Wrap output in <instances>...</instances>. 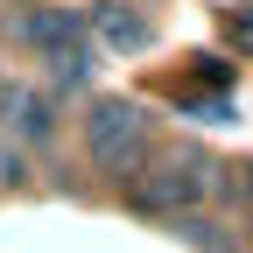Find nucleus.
<instances>
[{"label":"nucleus","instance_id":"1","mask_svg":"<svg viewBox=\"0 0 253 253\" xmlns=\"http://www.w3.org/2000/svg\"><path fill=\"white\" fill-rule=\"evenodd\" d=\"M84 148L106 176H141L148 155H155V120L134 99H99L91 120H84Z\"/></svg>","mask_w":253,"mask_h":253},{"label":"nucleus","instance_id":"2","mask_svg":"<svg viewBox=\"0 0 253 253\" xmlns=\"http://www.w3.org/2000/svg\"><path fill=\"white\" fill-rule=\"evenodd\" d=\"M211 190H218L211 155L176 148L155 176H141V183H134V211H148V218H190V211H204V197H211Z\"/></svg>","mask_w":253,"mask_h":253},{"label":"nucleus","instance_id":"3","mask_svg":"<svg viewBox=\"0 0 253 253\" xmlns=\"http://www.w3.org/2000/svg\"><path fill=\"white\" fill-rule=\"evenodd\" d=\"M0 113H7L14 141H28V148H49V134H56V106L42 99V91H7V99H0Z\"/></svg>","mask_w":253,"mask_h":253},{"label":"nucleus","instance_id":"4","mask_svg":"<svg viewBox=\"0 0 253 253\" xmlns=\"http://www.w3.org/2000/svg\"><path fill=\"white\" fill-rule=\"evenodd\" d=\"M21 36L36 42L42 56H56V49H71V42H84V28H78L71 14H56V7H42V14H28V21H21Z\"/></svg>","mask_w":253,"mask_h":253},{"label":"nucleus","instance_id":"5","mask_svg":"<svg viewBox=\"0 0 253 253\" xmlns=\"http://www.w3.org/2000/svg\"><path fill=\"white\" fill-rule=\"evenodd\" d=\"M99 42H113V49H148L155 28H148L134 7H99Z\"/></svg>","mask_w":253,"mask_h":253},{"label":"nucleus","instance_id":"6","mask_svg":"<svg viewBox=\"0 0 253 253\" xmlns=\"http://www.w3.org/2000/svg\"><path fill=\"white\" fill-rule=\"evenodd\" d=\"M42 63H49L56 84H84V78H91V42H71V49H56V56H42Z\"/></svg>","mask_w":253,"mask_h":253},{"label":"nucleus","instance_id":"7","mask_svg":"<svg viewBox=\"0 0 253 253\" xmlns=\"http://www.w3.org/2000/svg\"><path fill=\"white\" fill-rule=\"evenodd\" d=\"M176 225H183V239H190V246H197V253H239V246L225 239V225H204V218H197V211H190V218H176Z\"/></svg>","mask_w":253,"mask_h":253},{"label":"nucleus","instance_id":"8","mask_svg":"<svg viewBox=\"0 0 253 253\" xmlns=\"http://www.w3.org/2000/svg\"><path fill=\"white\" fill-rule=\"evenodd\" d=\"M232 36H239V42H253V14H232Z\"/></svg>","mask_w":253,"mask_h":253},{"label":"nucleus","instance_id":"9","mask_svg":"<svg viewBox=\"0 0 253 253\" xmlns=\"http://www.w3.org/2000/svg\"><path fill=\"white\" fill-rule=\"evenodd\" d=\"M246 197H253V169H246Z\"/></svg>","mask_w":253,"mask_h":253}]
</instances>
